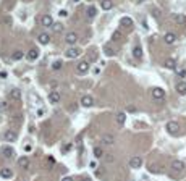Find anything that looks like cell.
Here are the masks:
<instances>
[{
	"label": "cell",
	"mask_w": 186,
	"mask_h": 181,
	"mask_svg": "<svg viewBox=\"0 0 186 181\" xmlns=\"http://www.w3.org/2000/svg\"><path fill=\"white\" fill-rule=\"evenodd\" d=\"M89 66H91L89 62H80L76 65V73L78 74H86L89 71Z\"/></svg>",
	"instance_id": "cell-1"
},
{
	"label": "cell",
	"mask_w": 186,
	"mask_h": 181,
	"mask_svg": "<svg viewBox=\"0 0 186 181\" xmlns=\"http://www.w3.org/2000/svg\"><path fill=\"white\" fill-rule=\"evenodd\" d=\"M8 124H10V128H11V130L18 128L19 124H21V115H13V116H10Z\"/></svg>",
	"instance_id": "cell-2"
},
{
	"label": "cell",
	"mask_w": 186,
	"mask_h": 181,
	"mask_svg": "<svg viewBox=\"0 0 186 181\" xmlns=\"http://www.w3.org/2000/svg\"><path fill=\"white\" fill-rule=\"evenodd\" d=\"M3 139L7 141V142H15V141L18 139V134H16V131L15 130H8L3 134Z\"/></svg>",
	"instance_id": "cell-3"
},
{
	"label": "cell",
	"mask_w": 186,
	"mask_h": 181,
	"mask_svg": "<svg viewBox=\"0 0 186 181\" xmlns=\"http://www.w3.org/2000/svg\"><path fill=\"white\" fill-rule=\"evenodd\" d=\"M129 167L134 168V170H136V168H141L142 167V159H141L139 155L131 157V159H129Z\"/></svg>",
	"instance_id": "cell-4"
},
{
	"label": "cell",
	"mask_w": 186,
	"mask_h": 181,
	"mask_svg": "<svg viewBox=\"0 0 186 181\" xmlns=\"http://www.w3.org/2000/svg\"><path fill=\"white\" fill-rule=\"evenodd\" d=\"M152 97L155 99V100H162L165 97V91L162 89V87H152Z\"/></svg>",
	"instance_id": "cell-5"
},
{
	"label": "cell",
	"mask_w": 186,
	"mask_h": 181,
	"mask_svg": "<svg viewBox=\"0 0 186 181\" xmlns=\"http://www.w3.org/2000/svg\"><path fill=\"white\" fill-rule=\"evenodd\" d=\"M165 128H167V131L170 133V134H178V131H180V124H178L176 121H168Z\"/></svg>",
	"instance_id": "cell-6"
},
{
	"label": "cell",
	"mask_w": 186,
	"mask_h": 181,
	"mask_svg": "<svg viewBox=\"0 0 186 181\" xmlns=\"http://www.w3.org/2000/svg\"><path fill=\"white\" fill-rule=\"evenodd\" d=\"M172 170H173V173H183V170H185V163L181 162V160H173Z\"/></svg>",
	"instance_id": "cell-7"
},
{
	"label": "cell",
	"mask_w": 186,
	"mask_h": 181,
	"mask_svg": "<svg viewBox=\"0 0 186 181\" xmlns=\"http://www.w3.org/2000/svg\"><path fill=\"white\" fill-rule=\"evenodd\" d=\"M60 99H62V95H60V92H58V91H50L49 92V102L50 104H58V102H60Z\"/></svg>",
	"instance_id": "cell-8"
},
{
	"label": "cell",
	"mask_w": 186,
	"mask_h": 181,
	"mask_svg": "<svg viewBox=\"0 0 186 181\" xmlns=\"http://www.w3.org/2000/svg\"><path fill=\"white\" fill-rule=\"evenodd\" d=\"M65 42L68 44V45H74V44L78 42V34L76 33H68L65 36Z\"/></svg>",
	"instance_id": "cell-9"
},
{
	"label": "cell",
	"mask_w": 186,
	"mask_h": 181,
	"mask_svg": "<svg viewBox=\"0 0 186 181\" xmlns=\"http://www.w3.org/2000/svg\"><path fill=\"white\" fill-rule=\"evenodd\" d=\"M100 142L104 144V146H112V144L115 142V138H113L112 134H102L100 136Z\"/></svg>",
	"instance_id": "cell-10"
},
{
	"label": "cell",
	"mask_w": 186,
	"mask_h": 181,
	"mask_svg": "<svg viewBox=\"0 0 186 181\" xmlns=\"http://www.w3.org/2000/svg\"><path fill=\"white\" fill-rule=\"evenodd\" d=\"M81 105L83 107H92L94 105V99H92V95H83L81 97Z\"/></svg>",
	"instance_id": "cell-11"
},
{
	"label": "cell",
	"mask_w": 186,
	"mask_h": 181,
	"mask_svg": "<svg viewBox=\"0 0 186 181\" xmlns=\"http://www.w3.org/2000/svg\"><path fill=\"white\" fill-rule=\"evenodd\" d=\"M8 97H10V100H13V102H18V100H21V91L19 89H11Z\"/></svg>",
	"instance_id": "cell-12"
},
{
	"label": "cell",
	"mask_w": 186,
	"mask_h": 181,
	"mask_svg": "<svg viewBox=\"0 0 186 181\" xmlns=\"http://www.w3.org/2000/svg\"><path fill=\"white\" fill-rule=\"evenodd\" d=\"M18 165L21 168H25V170H28V168L31 167V162H29V159H28L26 155H23V157H19V159H18Z\"/></svg>",
	"instance_id": "cell-13"
},
{
	"label": "cell",
	"mask_w": 186,
	"mask_h": 181,
	"mask_svg": "<svg viewBox=\"0 0 186 181\" xmlns=\"http://www.w3.org/2000/svg\"><path fill=\"white\" fill-rule=\"evenodd\" d=\"M41 23H42V26H45V28H52L54 26V18L50 16V15H44V16L41 18Z\"/></svg>",
	"instance_id": "cell-14"
},
{
	"label": "cell",
	"mask_w": 186,
	"mask_h": 181,
	"mask_svg": "<svg viewBox=\"0 0 186 181\" xmlns=\"http://www.w3.org/2000/svg\"><path fill=\"white\" fill-rule=\"evenodd\" d=\"M80 54H81V50L76 49V47H71V49L66 50V57H68V58H76Z\"/></svg>",
	"instance_id": "cell-15"
},
{
	"label": "cell",
	"mask_w": 186,
	"mask_h": 181,
	"mask_svg": "<svg viewBox=\"0 0 186 181\" xmlns=\"http://www.w3.org/2000/svg\"><path fill=\"white\" fill-rule=\"evenodd\" d=\"M2 154H3L5 159H13V157H15V150L11 147H3L2 149Z\"/></svg>",
	"instance_id": "cell-16"
},
{
	"label": "cell",
	"mask_w": 186,
	"mask_h": 181,
	"mask_svg": "<svg viewBox=\"0 0 186 181\" xmlns=\"http://www.w3.org/2000/svg\"><path fill=\"white\" fill-rule=\"evenodd\" d=\"M176 91L180 95H186V81H180L176 84Z\"/></svg>",
	"instance_id": "cell-17"
},
{
	"label": "cell",
	"mask_w": 186,
	"mask_h": 181,
	"mask_svg": "<svg viewBox=\"0 0 186 181\" xmlns=\"http://www.w3.org/2000/svg\"><path fill=\"white\" fill-rule=\"evenodd\" d=\"M0 176H2V178H11V176H13V171H11L10 168L3 167V168H0Z\"/></svg>",
	"instance_id": "cell-18"
},
{
	"label": "cell",
	"mask_w": 186,
	"mask_h": 181,
	"mask_svg": "<svg viewBox=\"0 0 186 181\" xmlns=\"http://www.w3.org/2000/svg\"><path fill=\"white\" fill-rule=\"evenodd\" d=\"M133 57L136 58V60H141L142 58V49L139 45H134L133 47Z\"/></svg>",
	"instance_id": "cell-19"
},
{
	"label": "cell",
	"mask_w": 186,
	"mask_h": 181,
	"mask_svg": "<svg viewBox=\"0 0 186 181\" xmlns=\"http://www.w3.org/2000/svg\"><path fill=\"white\" fill-rule=\"evenodd\" d=\"M115 120H117V123L120 124V126H123V124L126 123V113H123V112H120V113H117Z\"/></svg>",
	"instance_id": "cell-20"
},
{
	"label": "cell",
	"mask_w": 186,
	"mask_h": 181,
	"mask_svg": "<svg viewBox=\"0 0 186 181\" xmlns=\"http://www.w3.org/2000/svg\"><path fill=\"white\" fill-rule=\"evenodd\" d=\"M164 65H165V68H168V70H175V68H176V62H175V58H167Z\"/></svg>",
	"instance_id": "cell-21"
},
{
	"label": "cell",
	"mask_w": 186,
	"mask_h": 181,
	"mask_svg": "<svg viewBox=\"0 0 186 181\" xmlns=\"http://www.w3.org/2000/svg\"><path fill=\"white\" fill-rule=\"evenodd\" d=\"M100 7H102V10H112L113 8V2L112 0H102Z\"/></svg>",
	"instance_id": "cell-22"
},
{
	"label": "cell",
	"mask_w": 186,
	"mask_h": 181,
	"mask_svg": "<svg viewBox=\"0 0 186 181\" xmlns=\"http://www.w3.org/2000/svg\"><path fill=\"white\" fill-rule=\"evenodd\" d=\"M164 41H165V44H173L176 41V36L173 33H167V34H165V37H164Z\"/></svg>",
	"instance_id": "cell-23"
},
{
	"label": "cell",
	"mask_w": 186,
	"mask_h": 181,
	"mask_svg": "<svg viewBox=\"0 0 186 181\" xmlns=\"http://www.w3.org/2000/svg\"><path fill=\"white\" fill-rule=\"evenodd\" d=\"M49 41H50V36H49V34H45V33L39 34V44L45 45V44H49Z\"/></svg>",
	"instance_id": "cell-24"
},
{
	"label": "cell",
	"mask_w": 186,
	"mask_h": 181,
	"mask_svg": "<svg viewBox=\"0 0 186 181\" xmlns=\"http://www.w3.org/2000/svg\"><path fill=\"white\" fill-rule=\"evenodd\" d=\"M120 25L123 26V28H131V26H133V19L128 18V16H125V18H121Z\"/></svg>",
	"instance_id": "cell-25"
},
{
	"label": "cell",
	"mask_w": 186,
	"mask_h": 181,
	"mask_svg": "<svg viewBox=\"0 0 186 181\" xmlns=\"http://www.w3.org/2000/svg\"><path fill=\"white\" fill-rule=\"evenodd\" d=\"M92 154H94V157H96V159H102V157L105 155V154H104V150H102V147H99V146L94 147Z\"/></svg>",
	"instance_id": "cell-26"
},
{
	"label": "cell",
	"mask_w": 186,
	"mask_h": 181,
	"mask_svg": "<svg viewBox=\"0 0 186 181\" xmlns=\"http://www.w3.org/2000/svg\"><path fill=\"white\" fill-rule=\"evenodd\" d=\"M173 19L178 25H186V16L185 15H173Z\"/></svg>",
	"instance_id": "cell-27"
},
{
	"label": "cell",
	"mask_w": 186,
	"mask_h": 181,
	"mask_svg": "<svg viewBox=\"0 0 186 181\" xmlns=\"http://www.w3.org/2000/svg\"><path fill=\"white\" fill-rule=\"evenodd\" d=\"M121 37H123V34H121L120 29H117V31H113V33H112V41L118 42V41H121Z\"/></svg>",
	"instance_id": "cell-28"
},
{
	"label": "cell",
	"mask_w": 186,
	"mask_h": 181,
	"mask_svg": "<svg viewBox=\"0 0 186 181\" xmlns=\"http://www.w3.org/2000/svg\"><path fill=\"white\" fill-rule=\"evenodd\" d=\"M86 15H88V18H89V19L96 18V15H97V8H96V7H89V8H88V13H86Z\"/></svg>",
	"instance_id": "cell-29"
},
{
	"label": "cell",
	"mask_w": 186,
	"mask_h": 181,
	"mask_svg": "<svg viewBox=\"0 0 186 181\" xmlns=\"http://www.w3.org/2000/svg\"><path fill=\"white\" fill-rule=\"evenodd\" d=\"M39 57V50L37 49H31L29 52H28V58L29 60H36Z\"/></svg>",
	"instance_id": "cell-30"
},
{
	"label": "cell",
	"mask_w": 186,
	"mask_h": 181,
	"mask_svg": "<svg viewBox=\"0 0 186 181\" xmlns=\"http://www.w3.org/2000/svg\"><path fill=\"white\" fill-rule=\"evenodd\" d=\"M104 52H105L107 57H113V55L117 54V50H115V49H112L110 45H105V47H104Z\"/></svg>",
	"instance_id": "cell-31"
},
{
	"label": "cell",
	"mask_w": 186,
	"mask_h": 181,
	"mask_svg": "<svg viewBox=\"0 0 186 181\" xmlns=\"http://www.w3.org/2000/svg\"><path fill=\"white\" fill-rule=\"evenodd\" d=\"M52 29L55 31V33H62L63 29H65V26L62 25V23H54V26H52Z\"/></svg>",
	"instance_id": "cell-32"
},
{
	"label": "cell",
	"mask_w": 186,
	"mask_h": 181,
	"mask_svg": "<svg viewBox=\"0 0 186 181\" xmlns=\"http://www.w3.org/2000/svg\"><path fill=\"white\" fill-rule=\"evenodd\" d=\"M11 58L13 60H21L23 58V52L21 50H15L13 54H11Z\"/></svg>",
	"instance_id": "cell-33"
},
{
	"label": "cell",
	"mask_w": 186,
	"mask_h": 181,
	"mask_svg": "<svg viewBox=\"0 0 186 181\" xmlns=\"http://www.w3.org/2000/svg\"><path fill=\"white\" fill-rule=\"evenodd\" d=\"M175 71H176V74L180 76V78H185V76H186V70H185V68H175Z\"/></svg>",
	"instance_id": "cell-34"
},
{
	"label": "cell",
	"mask_w": 186,
	"mask_h": 181,
	"mask_svg": "<svg viewBox=\"0 0 186 181\" xmlns=\"http://www.w3.org/2000/svg\"><path fill=\"white\" fill-rule=\"evenodd\" d=\"M62 65H63V63L60 62V60H57V62H54V63H52V70H60Z\"/></svg>",
	"instance_id": "cell-35"
},
{
	"label": "cell",
	"mask_w": 186,
	"mask_h": 181,
	"mask_svg": "<svg viewBox=\"0 0 186 181\" xmlns=\"http://www.w3.org/2000/svg\"><path fill=\"white\" fill-rule=\"evenodd\" d=\"M2 21H3V25H5V26H11V18L10 16H3Z\"/></svg>",
	"instance_id": "cell-36"
},
{
	"label": "cell",
	"mask_w": 186,
	"mask_h": 181,
	"mask_svg": "<svg viewBox=\"0 0 186 181\" xmlns=\"http://www.w3.org/2000/svg\"><path fill=\"white\" fill-rule=\"evenodd\" d=\"M8 105H7V102H0V110H7Z\"/></svg>",
	"instance_id": "cell-37"
},
{
	"label": "cell",
	"mask_w": 186,
	"mask_h": 181,
	"mask_svg": "<svg viewBox=\"0 0 186 181\" xmlns=\"http://www.w3.org/2000/svg\"><path fill=\"white\" fill-rule=\"evenodd\" d=\"M58 15H60V16H63V18H65V16H66V15H68V13H66V10H60V11H58Z\"/></svg>",
	"instance_id": "cell-38"
},
{
	"label": "cell",
	"mask_w": 186,
	"mask_h": 181,
	"mask_svg": "<svg viewBox=\"0 0 186 181\" xmlns=\"http://www.w3.org/2000/svg\"><path fill=\"white\" fill-rule=\"evenodd\" d=\"M104 173H105L104 170H96V175L97 176H104Z\"/></svg>",
	"instance_id": "cell-39"
},
{
	"label": "cell",
	"mask_w": 186,
	"mask_h": 181,
	"mask_svg": "<svg viewBox=\"0 0 186 181\" xmlns=\"http://www.w3.org/2000/svg\"><path fill=\"white\" fill-rule=\"evenodd\" d=\"M105 160H107V162H112V160H113V157H110V154H107Z\"/></svg>",
	"instance_id": "cell-40"
},
{
	"label": "cell",
	"mask_w": 186,
	"mask_h": 181,
	"mask_svg": "<svg viewBox=\"0 0 186 181\" xmlns=\"http://www.w3.org/2000/svg\"><path fill=\"white\" fill-rule=\"evenodd\" d=\"M62 181H74L73 178H71V176H65V178H63Z\"/></svg>",
	"instance_id": "cell-41"
},
{
	"label": "cell",
	"mask_w": 186,
	"mask_h": 181,
	"mask_svg": "<svg viewBox=\"0 0 186 181\" xmlns=\"http://www.w3.org/2000/svg\"><path fill=\"white\" fill-rule=\"evenodd\" d=\"M0 78H7V73H5V71H0Z\"/></svg>",
	"instance_id": "cell-42"
},
{
	"label": "cell",
	"mask_w": 186,
	"mask_h": 181,
	"mask_svg": "<svg viewBox=\"0 0 186 181\" xmlns=\"http://www.w3.org/2000/svg\"><path fill=\"white\" fill-rule=\"evenodd\" d=\"M81 181H91V178H89V176H84V178H83Z\"/></svg>",
	"instance_id": "cell-43"
},
{
	"label": "cell",
	"mask_w": 186,
	"mask_h": 181,
	"mask_svg": "<svg viewBox=\"0 0 186 181\" xmlns=\"http://www.w3.org/2000/svg\"><path fill=\"white\" fill-rule=\"evenodd\" d=\"M73 2H80V0H73Z\"/></svg>",
	"instance_id": "cell-44"
}]
</instances>
